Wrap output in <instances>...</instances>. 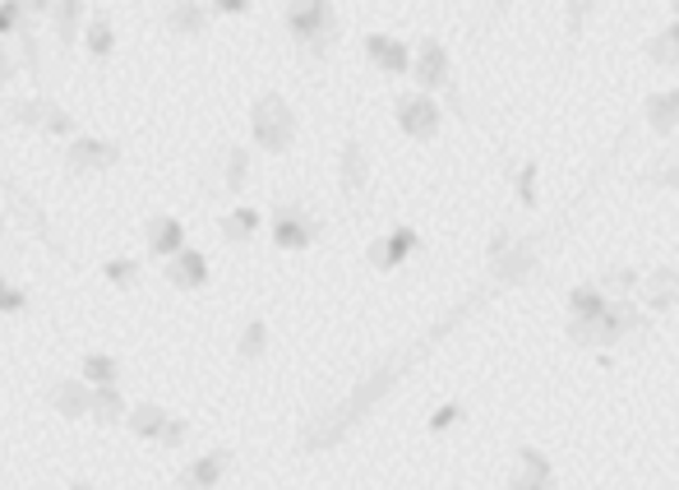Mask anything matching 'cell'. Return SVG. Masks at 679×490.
<instances>
[{"instance_id": "7a4b0ae2", "label": "cell", "mask_w": 679, "mask_h": 490, "mask_svg": "<svg viewBox=\"0 0 679 490\" xmlns=\"http://www.w3.org/2000/svg\"><path fill=\"white\" fill-rule=\"evenodd\" d=\"M286 38L310 65H324L333 56V46L343 42V19H337L333 0H286L282 6Z\"/></svg>"}, {"instance_id": "52a82bcc", "label": "cell", "mask_w": 679, "mask_h": 490, "mask_svg": "<svg viewBox=\"0 0 679 490\" xmlns=\"http://www.w3.org/2000/svg\"><path fill=\"white\" fill-rule=\"evenodd\" d=\"M545 250H551V231H532V237H513L500 260H490V292H509V288H527L536 278Z\"/></svg>"}, {"instance_id": "9a60e30c", "label": "cell", "mask_w": 679, "mask_h": 490, "mask_svg": "<svg viewBox=\"0 0 679 490\" xmlns=\"http://www.w3.org/2000/svg\"><path fill=\"white\" fill-rule=\"evenodd\" d=\"M231 468H237V449L231 445H218L199 458H190V468L176 472V490H213Z\"/></svg>"}, {"instance_id": "7402d4cb", "label": "cell", "mask_w": 679, "mask_h": 490, "mask_svg": "<svg viewBox=\"0 0 679 490\" xmlns=\"http://www.w3.org/2000/svg\"><path fill=\"white\" fill-rule=\"evenodd\" d=\"M84 51L97 61V65H107L116 56V23L107 10H88V23H84V33H80Z\"/></svg>"}, {"instance_id": "836d02e7", "label": "cell", "mask_w": 679, "mask_h": 490, "mask_svg": "<svg viewBox=\"0 0 679 490\" xmlns=\"http://www.w3.org/2000/svg\"><path fill=\"white\" fill-rule=\"evenodd\" d=\"M513 199L522 204V209H536V204H541V163L536 158L518 163V171H513Z\"/></svg>"}, {"instance_id": "f907efd6", "label": "cell", "mask_w": 679, "mask_h": 490, "mask_svg": "<svg viewBox=\"0 0 679 490\" xmlns=\"http://www.w3.org/2000/svg\"><path fill=\"white\" fill-rule=\"evenodd\" d=\"M70 490H102V486H97V481H88V477H80V481H74Z\"/></svg>"}, {"instance_id": "ac0fdd59", "label": "cell", "mask_w": 679, "mask_h": 490, "mask_svg": "<svg viewBox=\"0 0 679 490\" xmlns=\"http://www.w3.org/2000/svg\"><path fill=\"white\" fill-rule=\"evenodd\" d=\"M163 278L171 282L176 292H199V288H208V260H203V250L180 246L171 260L163 264Z\"/></svg>"}, {"instance_id": "4dcf8cb0", "label": "cell", "mask_w": 679, "mask_h": 490, "mask_svg": "<svg viewBox=\"0 0 679 490\" xmlns=\"http://www.w3.org/2000/svg\"><path fill=\"white\" fill-rule=\"evenodd\" d=\"M634 186H657V190L679 195V153H666V158H657V163H647L643 171H634Z\"/></svg>"}, {"instance_id": "4316f807", "label": "cell", "mask_w": 679, "mask_h": 490, "mask_svg": "<svg viewBox=\"0 0 679 490\" xmlns=\"http://www.w3.org/2000/svg\"><path fill=\"white\" fill-rule=\"evenodd\" d=\"M269 343H273V329H269V320H264V315L246 320L241 338H237V361H241V366H259V361L269 356Z\"/></svg>"}, {"instance_id": "9c48e42d", "label": "cell", "mask_w": 679, "mask_h": 490, "mask_svg": "<svg viewBox=\"0 0 679 490\" xmlns=\"http://www.w3.org/2000/svg\"><path fill=\"white\" fill-rule=\"evenodd\" d=\"M320 231H324V222H320V213L310 209V204H301V199H273L269 237H273L278 250L301 254V250H310L320 241Z\"/></svg>"}, {"instance_id": "484cf974", "label": "cell", "mask_w": 679, "mask_h": 490, "mask_svg": "<svg viewBox=\"0 0 679 490\" xmlns=\"http://www.w3.org/2000/svg\"><path fill=\"white\" fill-rule=\"evenodd\" d=\"M259 227H264V213L259 209H246V204H237V209H227L218 218V231L227 237V246H250L259 237Z\"/></svg>"}, {"instance_id": "5bb4252c", "label": "cell", "mask_w": 679, "mask_h": 490, "mask_svg": "<svg viewBox=\"0 0 679 490\" xmlns=\"http://www.w3.org/2000/svg\"><path fill=\"white\" fill-rule=\"evenodd\" d=\"M416 250H421V231H416L411 222H398L394 231H384V237H375L370 246H365V260H370L375 273H398Z\"/></svg>"}, {"instance_id": "44dd1931", "label": "cell", "mask_w": 679, "mask_h": 490, "mask_svg": "<svg viewBox=\"0 0 679 490\" xmlns=\"http://www.w3.org/2000/svg\"><path fill=\"white\" fill-rule=\"evenodd\" d=\"M46 403H51V411H61L65 421H84L88 417V384L84 379H51Z\"/></svg>"}, {"instance_id": "d4e9b609", "label": "cell", "mask_w": 679, "mask_h": 490, "mask_svg": "<svg viewBox=\"0 0 679 490\" xmlns=\"http://www.w3.org/2000/svg\"><path fill=\"white\" fill-rule=\"evenodd\" d=\"M596 10H600V0H564V61H573V51L583 46Z\"/></svg>"}, {"instance_id": "d6a6232c", "label": "cell", "mask_w": 679, "mask_h": 490, "mask_svg": "<svg viewBox=\"0 0 679 490\" xmlns=\"http://www.w3.org/2000/svg\"><path fill=\"white\" fill-rule=\"evenodd\" d=\"M80 379L88 384H121V361L112 356V352H88L84 361H80Z\"/></svg>"}, {"instance_id": "4fadbf2b", "label": "cell", "mask_w": 679, "mask_h": 490, "mask_svg": "<svg viewBox=\"0 0 679 490\" xmlns=\"http://www.w3.org/2000/svg\"><path fill=\"white\" fill-rule=\"evenodd\" d=\"M560 472L545 449L536 445H513V468L504 477V490H555Z\"/></svg>"}, {"instance_id": "6da1fadb", "label": "cell", "mask_w": 679, "mask_h": 490, "mask_svg": "<svg viewBox=\"0 0 679 490\" xmlns=\"http://www.w3.org/2000/svg\"><path fill=\"white\" fill-rule=\"evenodd\" d=\"M485 296H490V292L458 301L453 311L443 315L439 324H430L426 333H416V338H411V343H403L398 352H388L384 361H375V366L365 371V375H361V379H356L352 389H347L343 398H337L333 407L315 411V417H310V421L301 426V435H296V453H328V449L343 445L352 430H361L365 421H370V411H375V407H379L388 394H394L398 384H403V379H407L416 366H421V361H426V356H430V352H435L443 338H449V333H453V329H458L467 315H472Z\"/></svg>"}, {"instance_id": "e575fe53", "label": "cell", "mask_w": 679, "mask_h": 490, "mask_svg": "<svg viewBox=\"0 0 679 490\" xmlns=\"http://www.w3.org/2000/svg\"><path fill=\"white\" fill-rule=\"evenodd\" d=\"M102 278H107L112 288H121V292H135L139 278H144V260H135V254H116V260L102 264Z\"/></svg>"}, {"instance_id": "d590c367", "label": "cell", "mask_w": 679, "mask_h": 490, "mask_svg": "<svg viewBox=\"0 0 679 490\" xmlns=\"http://www.w3.org/2000/svg\"><path fill=\"white\" fill-rule=\"evenodd\" d=\"M610 296L600 292V282H578V288L568 292V320H583V315H596V311H606Z\"/></svg>"}, {"instance_id": "ba28073f", "label": "cell", "mask_w": 679, "mask_h": 490, "mask_svg": "<svg viewBox=\"0 0 679 490\" xmlns=\"http://www.w3.org/2000/svg\"><path fill=\"white\" fill-rule=\"evenodd\" d=\"M370 186H375V158L370 148H365L361 131H347L343 144H337V195L343 204L356 213L365 199H370Z\"/></svg>"}, {"instance_id": "f35d334b", "label": "cell", "mask_w": 679, "mask_h": 490, "mask_svg": "<svg viewBox=\"0 0 679 490\" xmlns=\"http://www.w3.org/2000/svg\"><path fill=\"white\" fill-rule=\"evenodd\" d=\"M6 121H14L19 131L42 135V102H38V97H14L10 107H6Z\"/></svg>"}, {"instance_id": "7bdbcfd3", "label": "cell", "mask_w": 679, "mask_h": 490, "mask_svg": "<svg viewBox=\"0 0 679 490\" xmlns=\"http://www.w3.org/2000/svg\"><path fill=\"white\" fill-rule=\"evenodd\" d=\"M509 10H513V0H485V23H481V38H490L500 23L509 19Z\"/></svg>"}, {"instance_id": "2e32d148", "label": "cell", "mask_w": 679, "mask_h": 490, "mask_svg": "<svg viewBox=\"0 0 679 490\" xmlns=\"http://www.w3.org/2000/svg\"><path fill=\"white\" fill-rule=\"evenodd\" d=\"M361 46H365V56H370V65L379 74H411V46L403 38H394V33H365Z\"/></svg>"}, {"instance_id": "c3c4849f", "label": "cell", "mask_w": 679, "mask_h": 490, "mask_svg": "<svg viewBox=\"0 0 679 490\" xmlns=\"http://www.w3.org/2000/svg\"><path fill=\"white\" fill-rule=\"evenodd\" d=\"M19 19H23V14H19V10L10 6V0H0V42H10V38H14Z\"/></svg>"}, {"instance_id": "816d5d0a", "label": "cell", "mask_w": 679, "mask_h": 490, "mask_svg": "<svg viewBox=\"0 0 679 490\" xmlns=\"http://www.w3.org/2000/svg\"><path fill=\"white\" fill-rule=\"evenodd\" d=\"M670 10H675V19H679V0H670Z\"/></svg>"}, {"instance_id": "74e56055", "label": "cell", "mask_w": 679, "mask_h": 490, "mask_svg": "<svg viewBox=\"0 0 679 490\" xmlns=\"http://www.w3.org/2000/svg\"><path fill=\"white\" fill-rule=\"evenodd\" d=\"M638 273H643V269H634V264H615V269L600 273L596 282H600V292H606V296H615V301H634Z\"/></svg>"}, {"instance_id": "8fae6325", "label": "cell", "mask_w": 679, "mask_h": 490, "mask_svg": "<svg viewBox=\"0 0 679 490\" xmlns=\"http://www.w3.org/2000/svg\"><path fill=\"white\" fill-rule=\"evenodd\" d=\"M125 158V148L116 139H102V135H74L65 144V176L70 180H80V176H102V171H112L121 167Z\"/></svg>"}, {"instance_id": "3957f363", "label": "cell", "mask_w": 679, "mask_h": 490, "mask_svg": "<svg viewBox=\"0 0 679 490\" xmlns=\"http://www.w3.org/2000/svg\"><path fill=\"white\" fill-rule=\"evenodd\" d=\"M411 80H416V93H430V97H443L449 107L467 121V97L458 88V70H453V56L449 46H443L439 38L421 33L411 46Z\"/></svg>"}, {"instance_id": "b9f144b4", "label": "cell", "mask_w": 679, "mask_h": 490, "mask_svg": "<svg viewBox=\"0 0 679 490\" xmlns=\"http://www.w3.org/2000/svg\"><path fill=\"white\" fill-rule=\"evenodd\" d=\"M29 311V288H19L14 278L0 273V315H23Z\"/></svg>"}, {"instance_id": "e0dca14e", "label": "cell", "mask_w": 679, "mask_h": 490, "mask_svg": "<svg viewBox=\"0 0 679 490\" xmlns=\"http://www.w3.org/2000/svg\"><path fill=\"white\" fill-rule=\"evenodd\" d=\"M167 29L180 42H203L208 29H213V14H208L203 0H171L167 6Z\"/></svg>"}, {"instance_id": "603a6c76", "label": "cell", "mask_w": 679, "mask_h": 490, "mask_svg": "<svg viewBox=\"0 0 679 490\" xmlns=\"http://www.w3.org/2000/svg\"><path fill=\"white\" fill-rule=\"evenodd\" d=\"M180 246H186V222H180L176 213L148 218V254L153 260H171Z\"/></svg>"}, {"instance_id": "1f68e13d", "label": "cell", "mask_w": 679, "mask_h": 490, "mask_svg": "<svg viewBox=\"0 0 679 490\" xmlns=\"http://www.w3.org/2000/svg\"><path fill=\"white\" fill-rule=\"evenodd\" d=\"M38 102H42V135H56V139H74V135H84L80 131V121H74L56 97H46V93H38Z\"/></svg>"}, {"instance_id": "8992f818", "label": "cell", "mask_w": 679, "mask_h": 490, "mask_svg": "<svg viewBox=\"0 0 679 490\" xmlns=\"http://www.w3.org/2000/svg\"><path fill=\"white\" fill-rule=\"evenodd\" d=\"M0 195H6V218H14L33 241H42V250L51 254V260L65 264L70 250H65V241H61V231L51 227V213L42 209V199H38L33 190H23L14 176H0Z\"/></svg>"}, {"instance_id": "83f0119b", "label": "cell", "mask_w": 679, "mask_h": 490, "mask_svg": "<svg viewBox=\"0 0 679 490\" xmlns=\"http://www.w3.org/2000/svg\"><path fill=\"white\" fill-rule=\"evenodd\" d=\"M246 186H250V148L246 144H227L222 148V195L241 199Z\"/></svg>"}, {"instance_id": "ee69618b", "label": "cell", "mask_w": 679, "mask_h": 490, "mask_svg": "<svg viewBox=\"0 0 679 490\" xmlns=\"http://www.w3.org/2000/svg\"><path fill=\"white\" fill-rule=\"evenodd\" d=\"M208 14H227V19H241L254 10V0H203Z\"/></svg>"}, {"instance_id": "ffe728a7", "label": "cell", "mask_w": 679, "mask_h": 490, "mask_svg": "<svg viewBox=\"0 0 679 490\" xmlns=\"http://www.w3.org/2000/svg\"><path fill=\"white\" fill-rule=\"evenodd\" d=\"M643 125L651 135H675L679 131V84L643 97Z\"/></svg>"}, {"instance_id": "30bf717a", "label": "cell", "mask_w": 679, "mask_h": 490, "mask_svg": "<svg viewBox=\"0 0 679 490\" xmlns=\"http://www.w3.org/2000/svg\"><path fill=\"white\" fill-rule=\"evenodd\" d=\"M394 116H398V131L411 144H435L439 131H443V107H439V97H430V93H398L394 97Z\"/></svg>"}, {"instance_id": "cb8c5ba5", "label": "cell", "mask_w": 679, "mask_h": 490, "mask_svg": "<svg viewBox=\"0 0 679 490\" xmlns=\"http://www.w3.org/2000/svg\"><path fill=\"white\" fill-rule=\"evenodd\" d=\"M125 394H121V384H93L88 389V417L102 426V430H112L125 421Z\"/></svg>"}, {"instance_id": "681fc988", "label": "cell", "mask_w": 679, "mask_h": 490, "mask_svg": "<svg viewBox=\"0 0 679 490\" xmlns=\"http://www.w3.org/2000/svg\"><path fill=\"white\" fill-rule=\"evenodd\" d=\"M6 237H10V218H6V209H0V246H6Z\"/></svg>"}, {"instance_id": "f1b7e54d", "label": "cell", "mask_w": 679, "mask_h": 490, "mask_svg": "<svg viewBox=\"0 0 679 490\" xmlns=\"http://www.w3.org/2000/svg\"><path fill=\"white\" fill-rule=\"evenodd\" d=\"M167 417H171V411H167L163 403H153V398H148V403H135V407L125 411V430L135 435V440L153 445V435L163 430V421H167Z\"/></svg>"}, {"instance_id": "f5cc1de1", "label": "cell", "mask_w": 679, "mask_h": 490, "mask_svg": "<svg viewBox=\"0 0 679 490\" xmlns=\"http://www.w3.org/2000/svg\"><path fill=\"white\" fill-rule=\"evenodd\" d=\"M443 490H467V486H443Z\"/></svg>"}, {"instance_id": "f546056e", "label": "cell", "mask_w": 679, "mask_h": 490, "mask_svg": "<svg viewBox=\"0 0 679 490\" xmlns=\"http://www.w3.org/2000/svg\"><path fill=\"white\" fill-rule=\"evenodd\" d=\"M643 56L657 65V70H675L679 65V19L666 23V29H657V33L643 42Z\"/></svg>"}, {"instance_id": "bcb514c9", "label": "cell", "mask_w": 679, "mask_h": 490, "mask_svg": "<svg viewBox=\"0 0 679 490\" xmlns=\"http://www.w3.org/2000/svg\"><path fill=\"white\" fill-rule=\"evenodd\" d=\"M509 241H513V227H504V222H500V227L490 231V246H485V264H490V260H500V254L509 250Z\"/></svg>"}, {"instance_id": "5b68a950", "label": "cell", "mask_w": 679, "mask_h": 490, "mask_svg": "<svg viewBox=\"0 0 679 490\" xmlns=\"http://www.w3.org/2000/svg\"><path fill=\"white\" fill-rule=\"evenodd\" d=\"M296 135H301L296 107L278 88L259 93L250 102V139H254V148H264L269 158H286V153L296 148Z\"/></svg>"}, {"instance_id": "f6af8a7d", "label": "cell", "mask_w": 679, "mask_h": 490, "mask_svg": "<svg viewBox=\"0 0 679 490\" xmlns=\"http://www.w3.org/2000/svg\"><path fill=\"white\" fill-rule=\"evenodd\" d=\"M10 6H14L23 19H29V23H38L42 14H51V10H56V0H10Z\"/></svg>"}, {"instance_id": "277c9868", "label": "cell", "mask_w": 679, "mask_h": 490, "mask_svg": "<svg viewBox=\"0 0 679 490\" xmlns=\"http://www.w3.org/2000/svg\"><path fill=\"white\" fill-rule=\"evenodd\" d=\"M643 324H647V315L638 311L634 301H615V296H610L606 311L583 315V320H568V324H564V338H568L573 347L606 352V347H615V343L629 338V333H638Z\"/></svg>"}, {"instance_id": "8d00e7d4", "label": "cell", "mask_w": 679, "mask_h": 490, "mask_svg": "<svg viewBox=\"0 0 679 490\" xmlns=\"http://www.w3.org/2000/svg\"><path fill=\"white\" fill-rule=\"evenodd\" d=\"M14 42H19V61H23V70H29V74H33V84L42 88V46H38V33H33V23H29V19H19Z\"/></svg>"}, {"instance_id": "7dc6e473", "label": "cell", "mask_w": 679, "mask_h": 490, "mask_svg": "<svg viewBox=\"0 0 679 490\" xmlns=\"http://www.w3.org/2000/svg\"><path fill=\"white\" fill-rule=\"evenodd\" d=\"M19 80V61L10 56V42H0V88H10Z\"/></svg>"}, {"instance_id": "60d3db41", "label": "cell", "mask_w": 679, "mask_h": 490, "mask_svg": "<svg viewBox=\"0 0 679 490\" xmlns=\"http://www.w3.org/2000/svg\"><path fill=\"white\" fill-rule=\"evenodd\" d=\"M458 421H467V403H458V398H453V403H439V407L430 411L426 430H430V435H449Z\"/></svg>"}, {"instance_id": "ab89813d", "label": "cell", "mask_w": 679, "mask_h": 490, "mask_svg": "<svg viewBox=\"0 0 679 490\" xmlns=\"http://www.w3.org/2000/svg\"><path fill=\"white\" fill-rule=\"evenodd\" d=\"M190 435H195V421H190V417H167L163 430L153 435V445H158V449H180V445L190 440Z\"/></svg>"}, {"instance_id": "d6986e66", "label": "cell", "mask_w": 679, "mask_h": 490, "mask_svg": "<svg viewBox=\"0 0 679 490\" xmlns=\"http://www.w3.org/2000/svg\"><path fill=\"white\" fill-rule=\"evenodd\" d=\"M51 23H56V46L61 56H74V46H80V33L88 23V0H56V10H51Z\"/></svg>"}, {"instance_id": "7c38bea8", "label": "cell", "mask_w": 679, "mask_h": 490, "mask_svg": "<svg viewBox=\"0 0 679 490\" xmlns=\"http://www.w3.org/2000/svg\"><path fill=\"white\" fill-rule=\"evenodd\" d=\"M634 305L643 315H675L679 311V269L670 264H651L638 273Z\"/></svg>"}]
</instances>
